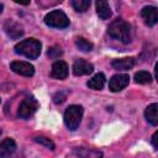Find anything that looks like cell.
Listing matches in <instances>:
<instances>
[{
  "instance_id": "obj_1",
  "label": "cell",
  "mask_w": 158,
  "mask_h": 158,
  "mask_svg": "<svg viewBox=\"0 0 158 158\" xmlns=\"http://www.w3.org/2000/svg\"><path fill=\"white\" fill-rule=\"evenodd\" d=\"M107 33L112 38H115L122 43H128V42H131V38H132L131 25L122 19L114 20L107 27Z\"/></svg>"
},
{
  "instance_id": "obj_2",
  "label": "cell",
  "mask_w": 158,
  "mask_h": 158,
  "mask_svg": "<svg viewBox=\"0 0 158 158\" xmlns=\"http://www.w3.org/2000/svg\"><path fill=\"white\" fill-rule=\"evenodd\" d=\"M41 42L35 38H27L15 46V52L30 59H36L41 53Z\"/></svg>"
},
{
  "instance_id": "obj_3",
  "label": "cell",
  "mask_w": 158,
  "mask_h": 158,
  "mask_svg": "<svg viewBox=\"0 0 158 158\" xmlns=\"http://www.w3.org/2000/svg\"><path fill=\"white\" fill-rule=\"evenodd\" d=\"M83 117V107L80 105H70L64 112V123L70 130L74 131L78 128Z\"/></svg>"
},
{
  "instance_id": "obj_4",
  "label": "cell",
  "mask_w": 158,
  "mask_h": 158,
  "mask_svg": "<svg viewBox=\"0 0 158 158\" xmlns=\"http://www.w3.org/2000/svg\"><path fill=\"white\" fill-rule=\"evenodd\" d=\"M44 23L53 28H65L69 26V19L63 11L54 10L44 16Z\"/></svg>"
},
{
  "instance_id": "obj_5",
  "label": "cell",
  "mask_w": 158,
  "mask_h": 158,
  "mask_svg": "<svg viewBox=\"0 0 158 158\" xmlns=\"http://www.w3.org/2000/svg\"><path fill=\"white\" fill-rule=\"evenodd\" d=\"M37 109H38V101L33 96H27L20 102L17 116L21 118H28L37 111Z\"/></svg>"
},
{
  "instance_id": "obj_6",
  "label": "cell",
  "mask_w": 158,
  "mask_h": 158,
  "mask_svg": "<svg viewBox=\"0 0 158 158\" xmlns=\"http://www.w3.org/2000/svg\"><path fill=\"white\" fill-rule=\"evenodd\" d=\"M128 81H130V78L127 74H115L111 77L109 81V89L114 93L121 91L128 85Z\"/></svg>"
},
{
  "instance_id": "obj_7",
  "label": "cell",
  "mask_w": 158,
  "mask_h": 158,
  "mask_svg": "<svg viewBox=\"0 0 158 158\" xmlns=\"http://www.w3.org/2000/svg\"><path fill=\"white\" fill-rule=\"evenodd\" d=\"M10 68L12 72H15L16 74L23 75V77H32L35 73V68L32 64H30L28 62H22V60H15L10 64Z\"/></svg>"
},
{
  "instance_id": "obj_8",
  "label": "cell",
  "mask_w": 158,
  "mask_h": 158,
  "mask_svg": "<svg viewBox=\"0 0 158 158\" xmlns=\"http://www.w3.org/2000/svg\"><path fill=\"white\" fill-rule=\"evenodd\" d=\"M141 16L144 23L148 26H154L156 23H158V9L156 6H144L141 10Z\"/></svg>"
},
{
  "instance_id": "obj_9",
  "label": "cell",
  "mask_w": 158,
  "mask_h": 158,
  "mask_svg": "<svg viewBox=\"0 0 158 158\" xmlns=\"http://www.w3.org/2000/svg\"><path fill=\"white\" fill-rule=\"evenodd\" d=\"M94 70V67L91 63L84 60V59H78L74 62L73 64V73L74 75L77 77H80V75H88V74H91Z\"/></svg>"
},
{
  "instance_id": "obj_10",
  "label": "cell",
  "mask_w": 158,
  "mask_h": 158,
  "mask_svg": "<svg viewBox=\"0 0 158 158\" xmlns=\"http://www.w3.org/2000/svg\"><path fill=\"white\" fill-rule=\"evenodd\" d=\"M51 75L54 79H65L68 75V65L63 60H57L53 63L52 65V70H51Z\"/></svg>"
},
{
  "instance_id": "obj_11",
  "label": "cell",
  "mask_w": 158,
  "mask_h": 158,
  "mask_svg": "<svg viewBox=\"0 0 158 158\" xmlns=\"http://www.w3.org/2000/svg\"><path fill=\"white\" fill-rule=\"evenodd\" d=\"M4 30H5L6 35H7L10 38H12V40L20 38V37L22 36V33H23L22 27H21L19 23H16V22H14V21H10V20H7V21L5 22Z\"/></svg>"
},
{
  "instance_id": "obj_12",
  "label": "cell",
  "mask_w": 158,
  "mask_h": 158,
  "mask_svg": "<svg viewBox=\"0 0 158 158\" xmlns=\"http://www.w3.org/2000/svg\"><path fill=\"white\" fill-rule=\"evenodd\" d=\"M135 59L128 57V58H120V59H114L111 65L117 69V70H121V72H125V70H130L131 68H133L135 65Z\"/></svg>"
},
{
  "instance_id": "obj_13",
  "label": "cell",
  "mask_w": 158,
  "mask_h": 158,
  "mask_svg": "<svg viewBox=\"0 0 158 158\" xmlns=\"http://www.w3.org/2000/svg\"><path fill=\"white\" fill-rule=\"evenodd\" d=\"M144 117L147 120V122H149L153 126L158 125V102L151 104L147 106L146 111H144Z\"/></svg>"
},
{
  "instance_id": "obj_14",
  "label": "cell",
  "mask_w": 158,
  "mask_h": 158,
  "mask_svg": "<svg viewBox=\"0 0 158 158\" xmlns=\"http://www.w3.org/2000/svg\"><path fill=\"white\" fill-rule=\"evenodd\" d=\"M96 12L101 20H107L111 17V10L107 0H96Z\"/></svg>"
},
{
  "instance_id": "obj_15",
  "label": "cell",
  "mask_w": 158,
  "mask_h": 158,
  "mask_svg": "<svg viewBox=\"0 0 158 158\" xmlns=\"http://www.w3.org/2000/svg\"><path fill=\"white\" fill-rule=\"evenodd\" d=\"M16 149V143L11 138H5L0 144V157L5 158L10 154H12Z\"/></svg>"
},
{
  "instance_id": "obj_16",
  "label": "cell",
  "mask_w": 158,
  "mask_h": 158,
  "mask_svg": "<svg viewBox=\"0 0 158 158\" xmlns=\"http://www.w3.org/2000/svg\"><path fill=\"white\" fill-rule=\"evenodd\" d=\"M105 81H106L105 75H104L102 73H96V74L86 83V85H88L90 89H93V90H100V89L104 88Z\"/></svg>"
},
{
  "instance_id": "obj_17",
  "label": "cell",
  "mask_w": 158,
  "mask_h": 158,
  "mask_svg": "<svg viewBox=\"0 0 158 158\" xmlns=\"http://www.w3.org/2000/svg\"><path fill=\"white\" fill-rule=\"evenodd\" d=\"M135 80L138 84H149L152 81V75L146 70H141L135 74Z\"/></svg>"
},
{
  "instance_id": "obj_18",
  "label": "cell",
  "mask_w": 158,
  "mask_h": 158,
  "mask_svg": "<svg viewBox=\"0 0 158 158\" xmlns=\"http://www.w3.org/2000/svg\"><path fill=\"white\" fill-rule=\"evenodd\" d=\"M72 6L78 12H85L90 6V0H72Z\"/></svg>"
},
{
  "instance_id": "obj_19",
  "label": "cell",
  "mask_w": 158,
  "mask_h": 158,
  "mask_svg": "<svg viewBox=\"0 0 158 158\" xmlns=\"http://www.w3.org/2000/svg\"><path fill=\"white\" fill-rule=\"evenodd\" d=\"M75 44H77V47H78L81 52H90V51L93 49V43L89 42V41H86V40L83 38V37H78V38L75 40Z\"/></svg>"
},
{
  "instance_id": "obj_20",
  "label": "cell",
  "mask_w": 158,
  "mask_h": 158,
  "mask_svg": "<svg viewBox=\"0 0 158 158\" xmlns=\"http://www.w3.org/2000/svg\"><path fill=\"white\" fill-rule=\"evenodd\" d=\"M35 141H36L37 143H40V144L46 146V147L49 148V149H54V143H53L49 138H47V137H42V136H40V137H36Z\"/></svg>"
},
{
  "instance_id": "obj_21",
  "label": "cell",
  "mask_w": 158,
  "mask_h": 158,
  "mask_svg": "<svg viewBox=\"0 0 158 158\" xmlns=\"http://www.w3.org/2000/svg\"><path fill=\"white\" fill-rule=\"evenodd\" d=\"M62 49H60V47L59 46H54V47H52V48H49V51H48V57L49 58H52V59H56V58H58L59 56H62Z\"/></svg>"
},
{
  "instance_id": "obj_22",
  "label": "cell",
  "mask_w": 158,
  "mask_h": 158,
  "mask_svg": "<svg viewBox=\"0 0 158 158\" xmlns=\"http://www.w3.org/2000/svg\"><path fill=\"white\" fill-rule=\"evenodd\" d=\"M67 95H68V90H65V91H58V93L54 94L53 101H54L56 104H62V102L67 99Z\"/></svg>"
},
{
  "instance_id": "obj_23",
  "label": "cell",
  "mask_w": 158,
  "mask_h": 158,
  "mask_svg": "<svg viewBox=\"0 0 158 158\" xmlns=\"http://www.w3.org/2000/svg\"><path fill=\"white\" fill-rule=\"evenodd\" d=\"M152 144L156 149H158V131H156L152 136Z\"/></svg>"
},
{
  "instance_id": "obj_24",
  "label": "cell",
  "mask_w": 158,
  "mask_h": 158,
  "mask_svg": "<svg viewBox=\"0 0 158 158\" xmlns=\"http://www.w3.org/2000/svg\"><path fill=\"white\" fill-rule=\"evenodd\" d=\"M14 1L17 2V4H20V5H28L31 0H14Z\"/></svg>"
},
{
  "instance_id": "obj_25",
  "label": "cell",
  "mask_w": 158,
  "mask_h": 158,
  "mask_svg": "<svg viewBox=\"0 0 158 158\" xmlns=\"http://www.w3.org/2000/svg\"><path fill=\"white\" fill-rule=\"evenodd\" d=\"M154 72H156V79H157V81H158V62H157V64H156V69H154Z\"/></svg>"
}]
</instances>
